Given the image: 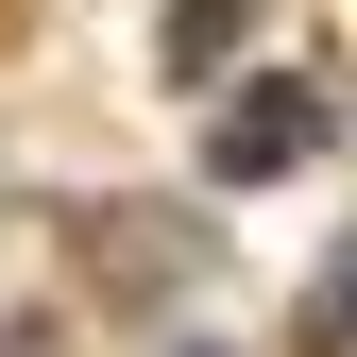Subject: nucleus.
Masks as SVG:
<instances>
[{"mask_svg": "<svg viewBox=\"0 0 357 357\" xmlns=\"http://www.w3.org/2000/svg\"><path fill=\"white\" fill-rule=\"evenodd\" d=\"M340 340H357V221H340V273L306 289V340H289V357H340Z\"/></svg>", "mask_w": 357, "mask_h": 357, "instance_id": "nucleus-3", "label": "nucleus"}, {"mask_svg": "<svg viewBox=\"0 0 357 357\" xmlns=\"http://www.w3.org/2000/svg\"><path fill=\"white\" fill-rule=\"evenodd\" d=\"M255 34V0H170V34H153V68L170 85H221V52Z\"/></svg>", "mask_w": 357, "mask_h": 357, "instance_id": "nucleus-2", "label": "nucleus"}, {"mask_svg": "<svg viewBox=\"0 0 357 357\" xmlns=\"http://www.w3.org/2000/svg\"><path fill=\"white\" fill-rule=\"evenodd\" d=\"M324 137H340V85L324 68H255V102L204 119V170H221V188H273V170H306Z\"/></svg>", "mask_w": 357, "mask_h": 357, "instance_id": "nucleus-1", "label": "nucleus"}]
</instances>
